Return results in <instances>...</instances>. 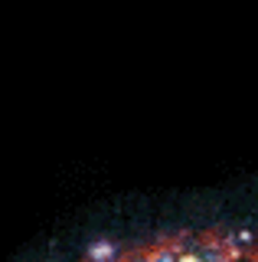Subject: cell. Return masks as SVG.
<instances>
[{
	"label": "cell",
	"instance_id": "cell-1",
	"mask_svg": "<svg viewBox=\"0 0 258 262\" xmlns=\"http://www.w3.org/2000/svg\"><path fill=\"white\" fill-rule=\"evenodd\" d=\"M180 262H203V259H196V256H187V259H180Z\"/></svg>",
	"mask_w": 258,
	"mask_h": 262
}]
</instances>
